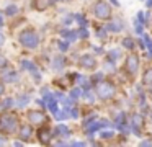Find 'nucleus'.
I'll return each mask as SVG.
<instances>
[{
  "mask_svg": "<svg viewBox=\"0 0 152 147\" xmlns=\"http://www.w3.org/2000/svg\"><path fill=\"white\" fill-rule=\"evenodd\" d=\"M142 80H144L145 85H152V69H147L144 74V77H142Z\"/></svg>",
  "mask_w": 152,
  "mask_h": 147,
  "instance_id": "obj_13",
  "label": "nucleus"
},
{
  "mask_svg": "<svg viewBox=\"0 0 152 147\" xmlns=\"http://www.w3.org/2000/svg\"><path fill=\"white\" fill-rule=\"evenodd\" d=\"M2 93H4V85L0 83V95H2Z\"/></svg>",
  "mask_w": 152,
  "mask_h": 147,
  "instance_id": "obj_36",
  "label": "nucleus"
},
{
  "mask_svg": "<svg viewBox=\"0 0 152 147\" xmlns=\"http://www.w3.org/2000/svg\"><path fill=\"white\" fill-rule=\"evenodd\" d=\"M5 80L7 82H10V80H15V74H12V70H8V72H5Z\"/></svg>",
  "mask_w": 152,
  "mask_h": 147,
  "instance_id": "obj_21",
  "label": "nucleus"
},
{
  "mask_svg": "<svg viewBox=\"0 0 152 147\" xmlns=\"http://www.w3.org/2000/svg\"><path fill=\"white\" fill-rule=\"evenodd\" d=\"M17 124H18V119L15 114L12 113H4L0 114V131L5 134H12L17 131Z\"/></svg>",
  "mask_w": 152,
  "mask_h": 147,
  "instance_id": "obj_1",
  "label": "nucleus"
},
{
  "mask_svg": "<svg viewBox=\"0 0 152 147\" xmlns=\"http://www.w3.org/2000/svg\"><path fill=\"white\" fill-rule=\"evenodd\" d=\"M80 82L83 83V87H85V88H88V87H90V85H88V80H87V78H80Z\"/></svg>",
  "mask_w": 152,
  "mask_h": 147,
  "instance_id": "obj_28",
  "label": "nucleus"
},
{
  "mask_svg": "<svg viewBox=\"0 0 152 147\" xmlns=\"http://www.w3.org/2000/svg\"><path fill=\"white\" fill-rule=\"evenodd\" d=\"M132 124H134L136 127H142L144 126V118H142L141 114H134V116H132Z\"/></svg>",
  "mask_w": 152,
  "mask_h": 147,
  "instance_id": "obj_12",
  "label": "nucleus"
},
{
  "mask_svg": "<svg viewBox=\"0 0 152 147\" xmlns=\"http://www.w3.org/2000/svg\"><path fill=\"white\" fill-rule=\"evenodd\" d=\"M17 12H18V8L15 5H8V8L5 10V13H7V15H15Z\"/></svg>",
  "mask_w": 152,
  "mask_h": 147,
  "instance_id": "obj_17",
  "label": "nucleus"
},
{
  "mask_svg": "<svg viewBox=\"0 0 152 147\" xmlns=\"http://www.w3.org/2000/svg\"><path fill=\"white\" fill-rule=\"evenodd\" d=\"M57 46H59V49H61V51H66V49H67V42L59 41V42H57Z\"/></svg>",
  "mask_w": 152,
  "mask_h": 147,
  "instance_id": "obj_24",
  "label": "nucleus"
},
{
  "mask_svg": "<svg viewBox=\"0 0 152 147\" xmlns=\"http://www.w3.org/2000/svg\"><path fill=\"white\" fill-rule=\"evenodd\" d=\"M20 137H21V140H28L31 137V127L28 124H23L20 127Z\"/></svg>",
  "mask_w": 152,
  "mask_h": 147,
  "instance_id": "obj_10",
  "label": "nucleus"
},
{
  "mask_svg": "<svg viewBox=\"0 0 152 147\" xmlns=\"http://www.w3.org/2000/svg\"><path fill=\"white\" fill-rule=\"evenodd\" d=\"M137 67H139V59L136 57V56H129L128 61H126V72L134 75L136 70H137Z\"/></svg>",
  "mask_w": 152,
  "mask_h": 147,
  "instance_id": "obj_6",
  "label": "nucleus"
},
{
  "mask_svg": "<svg viewBox=\"0 0 152 147\" xmlns=\"http://www.w3.org/2000/svg\"><path fill=\"white\" fill-rule=\"evenodd\" d=\"M54 116H56V119H66L67 113H61L59 110H56V111H54Z\"/></svg>",
  "mask_w": 152,
  "mask_h": 147,
  "instance_id": "obj_18",
  "label": "nucleus"
},
{
  "mask_svg": "<svg viewBox=\"0 0 152 147\" xmlns=\"http://www.w3.org/2000/svg\"><path fill=\"white\" fill-rule=\"evenodd\" d=\"M38 137H39V142L49 144L51 142V131L49 129H41L39 132H38Z\"/></svg>",
  "mask_w": 152,
  "mask_h": 147,
  "instance_id": "obj_9",
  "label": "nucleus"
},
{
  "mask_svg": "<svg viewBox=\"0 0 152 147\" xmlns=\"http://www.w3.org/2000/svg\"><path fill=\"white\" fill-rule=\"evenodd\" d=\"M102 137L103 139H110V137H113V132H102Z\"/></svg>",
  "mask_w": 152,
  "mask_h": 147,
  "instance_id": "obj_27",
  "label": "nucleus"
},
{
  "mask_svg": "<svg viewBox=\"0 0 152 147\" xmlns=\"http://www.w3.org/2000/svg\"><path fill=\"white\" fill-rule=\"evenodd\" d=\"M4 42H5V38H4V34L0 33V46H4Z\"/></svg>",
  "mask_w": 152,
  "mask_h": 147,
  "instance_id": "obj_32",
  "label": "nucleus"
},
{
  "mask_svg": "<svg viewBox=\"0 0 152 147\" xmlns=\"http://www.w3.org/2000/svg\"><path fill=\"white\" fill-rule=\"evenodd\" d=\"M108 28H110V29H119V26H118V25H110Z\"/></svg>",
  "mask_w": 152,
  "mask_h": 147,
  "instance_id": "obj_33",
  "label": "nucleus"
},
{
  "mask_svg": "<svg viewBox=\"0 0 152 147\" xmlns=\"http://www.w3.org/2000/svg\"><path fill=\"white\" fill-rule=\"evenodd\" d=\"M53 2L54 0H34L33 5H34L36 10H46V8H49V7L53 5Z\"/></svg>",
  "mask_w": 152,
  "mask_h": 147,
  "instance_id": "obj_8",
  "label": "nucleus"
},
{
  "mask_svg": "<svg viewBox=\"0 0 152 147\" xmlns=\"http://www.w3.org/2000/svg\"><path fill=\"white\" fill-rule=\"evenodd\" d=\"M57 131H59V132H62V134H69V129H67L66 126H59V127H57Z\"/></svg>",
  "mask_w": 152,
  "mask_h": 147,
  "instance_id": "obj_25",
  "label": "nucleus"
},
{
  "mask_svg": "<svg viewBox=\"0 0 152 147\" xmlns=\"http://www.w3.org/2000/svg\"><path fill=\"white\" fill-rule=\"evenodd\" d=\"M77 114H79V113H77V110L74 108V110H72V116H74V118H77Z\"/></svg>",
  "mask_w": 152,
  "mask_h": 147,
  "instance_id": "obj_35",
  "label": "nucleus"
},
{
  "mask_svg": "<svg viewBox=\"0 0 152 147\" xmlns=\"http://www.w3.org/2000/svg\"><path fill=\"white\" fill-rule=\"evenodd\" d=\"M105 126H108V123H106V121H98V123H93L92 126L87 127V131H88V132H93V131L100 129V127H105Z\"/></svg>",
  "mask_w": 152,
  "mask_h": 147,
  "instance_id": "obj_11",
  "label": "nucleus"
},
{
  "mask_svg": "<svg viewBox=\"0 0 152 147\" xmlns=\"http://www.w3.org/2000/svg\"><path fill=\"white\" fill-rule=\"evenodd\" d=\"M64 105H66V106H70V105H72V100H67V98H64Z\"/></svg>",
  "mask_w": 152,
  "mask_h": 147,
  "instance_id": "obj_30",
  "label": "nucleus"
},
{
  "mask_svg": "<svg viewBox=\"0 0 152 147\" xmlns=\"http://www.w3.org/2000/svg\"><path fill=\"white\" fill-rule=\"evenodd\" d=\"M64 36H66L67 39H69V41H74V39L77 38V34H75V31H64L62 33Z\"/></svg>",
  "mask_w": 152,
  "mask_h": 147,
  "instance_id": "obj_16",
  "label": "nucleus"
},
{
  "mask_svg": "<svg viewBox=\"0 0 152 147\" xmlns=\"http://www.w3.org/2000/svg\"><path fill=\"white\" fill-rule=\"evenodd\" d=\"M80 33V36H82V38H87V36H88V33L85 31V29H82V31H79Z\"/></svg>",
  "mask_w": 152,
  "mask_h": 147,
  "instance_id": "obj_31",
  "label": "nucleus"
},
{
  "mask_svg": "<svg viewBox=\"0 0 152 147\" xmlns=\"http://www.w3.org/2000/svg\"><path fill=\"white\" fill-rule=\"evenodd\" d=\"M53 67L54 69H62L64 67V59L62 57H56L54 62H53Z\"/></svg>",
  "mask_w": 152,
  "mask_h": 147,
  "instance_id": "obj_14",
  "label": "nucleus"
},
{
  "mask_svg": "<svg viewBox=\"0 0 152 147\" xmlns=\"http://www.w3.org/2000/svg\"><path fill=\"white\" fill-rule=\"evenodd\" d=\"M28 100H30L28 97H20V100H18V105H20V106H23V105H26Z\"/></svg>",
  "mask_w": 152,
  "mask_h": 147,
  "instance_id": "obj_23",
  "label": "nucleus"
},
{
  "mask_svg": "<svg viewBox=\"0 0 152 147\" xmlns=\"http://www.w3.org/2000/svg\"><path fill=\"white\" fill-rule=\"evenodd\" d=\"M28 119H30L31 124H38V126L46 123V116H44L43 111H30L28 113Z\"/></svg>",
  "mask_w": 152,
  "mask_h": 147,
  "instance_id": "obj_5",
  "label": "nucleus"
},
{
  "mask_svg": "<svg viewBox=\"0 0 152 147\" xmlns=\"http://www.w3.org/2000/svg\"><path fill=\"white\" fill-rule=\"evenodd\" d=\"M79 95H80V90H79V88H75V90H72V91H70V97H74V98H75V97H79Z\"/></svg>",
  "mask_w": 152,
  "mask_h": 147,
  "instance_id": "obj_26",
  "label": "nucleus"
},
{
  "mask_svg": "<svg viewBox=\"0 0 152 147\" xmlns=\"http://www.w3.org/2000/svg\"><path fill=\"white\" fill-rule=\"evenodd\" d=\"M123 44H124L128 49H132V48H134V42H132V39H129V38H126L124 41H123Z\"/></svg>",
  "mask_w": 152,
  "mask_h": 147,
  "instance_id": "obj_19",
  "label": "nucleus"
},
{
  "mask_svg": "<svg viewBox=\"0 0 152 147\" xmlns=\"http://www.w3.org/2000/svg\"><path fill=\"white\" fill-rule=\"evenodd\" d=\"M5 64H7V61L4 57H0V65H5Z\"/></svg>",
  "mask_w": 152,
  "mask_h": 147,
  "instance_id": "obj_34",
  "label": "nucleus"
},
{
  "mask_svg": "<svg viewBox=\"0 0 152 147\" xmlns=\"http://www.w3.org/2000/svg\"><path fill=\"white\" fill-rule=\"evenodd\" d=\"M38 41H39V39H38V34L33 31V29H26V31H23L20 34V42L25 46V48H31V49L36 48Z\"/></svg>",
  "mask_w": 152,
  "mask_h": 147,
  "instance_id": "obj_2",
  "label": "nucleus"
},
{
  "mask_svg": "<svg viewBox=\"0 0 152 147\" xmlns=\"http://www.w3.org/2000/svg\"><path fill=\"white\" fill-rule=\"evenodd\" d=\"M93 13H95V16H98V18L106 20L110 16V13H111V10H110V5L105 0H98V2L93 5Z\"/></svg>",
  "mask_w": 152,
  "mask_h": 147,
  "instance_id": "obj_4",
  "label": "nucleus"
},
{
  "mask_svg": "<svg viewBox=\"0 0 152 147\" xmlns=\"http://www.w3.org/2000/svg\"><path fill=\"white\" fill-rule=\"evenodd\" d=\"M12 105H13V100H12V98H7V100H4L2 106H4V108H10Z\"/></svg>",
  "mask_w": 152,
  "mask_h": 147,
  "instance_id": "obj_22",
  "label": "nucleus"
},
{
  "mask_svg": "<svg viewBox=\"0 0 152 147\" xmlns=\"http://www.w3.org/2000/svg\"><path fill=\"white\" fill-rule=\"evenodd\" d=\"M110 2H113V3H115V5H118V2H116V0H110Z\"/></svg>",
  "mask_w": 152,
  "mask_h": 147,
  "instance_id": "obj_37",
  "label": "nucleus"
},
{
  "mask_svg": "<svg viewBox=\"0 0 152 147\" xmlns=\"http://www.w3.org/2000/svg\"><path fill=\"white\" fill-rule=\"evenodd\" d=\"M115 85L110 83V82H102V83L96 85V95H98L100 98H103V100H108V98H111L113 95H115Z\"/></svg>",
  "mask_w": 152,
  "mask_h": 147,
  "instance_id": "obj_3",
  "label": "nucleus"
},
{
  "mask_svg": "<svg viewBox=\"0 0 152 147\" xmlns=\"http://www.w3.org/2000/svg\"><path fill=\"white\" fill-rule=\"evenodd\" d=\"M144 44L147 46V48H149V51L152 52V39L149 38V36H144Z\"/></svg>",
  "mask_w": 152,
  "mask_h": 147,
  "instance_id": "obj_20",
  "label": "nucleus"
},
{
  "mask_svg": "<svg viewBox=\"0 0 152 147\" xmlns=\"http://www.w3.org/2000/svg\"><path fill=\"white\" fill-rule=\"evenodd\" d=\"M77 20H79V23H80V25H85V18H83V16H77Z\"/></svg>",
  "mask_w": 152,
  "mask_h": 147,
  "instance_id": "obj_29",
  "label": "nucleus"
},
{
  "mask_svg": "<svg viewBox=\"0 0 152 147\" xmlns=\"http://www.w3.org/2000/svg\"><path fill=\"white\" fill-rule=\"evenodd\" d=\"M23 67H25V69H30V70L33 72L34 75H36V72H38V70H36V67H34L33 62H26V61H25V62H23Z\"/></svg>",
  "mask_w": 152,
  "mask_h": 147,
  "instance_id": "obj_15",
  "label": "nucleus"
},
{
  "mask_svg": "<svg viewBox=\"0 0 152 147\" xmlns=\"http://www.w3.org/2000/svg\"><path fill=\"white\" fill-rule=\"evenodd\" d=\"M80 65H82V67H85V69H93L96 65V61H95V57H93V56L85 54V56H82V57H80Z\"/></svg>",
  "mask_w": 152,
  "mask_h": 147,
  "instance_id": "obj_7",
  "label": "nucleus"
}]
</instances>
